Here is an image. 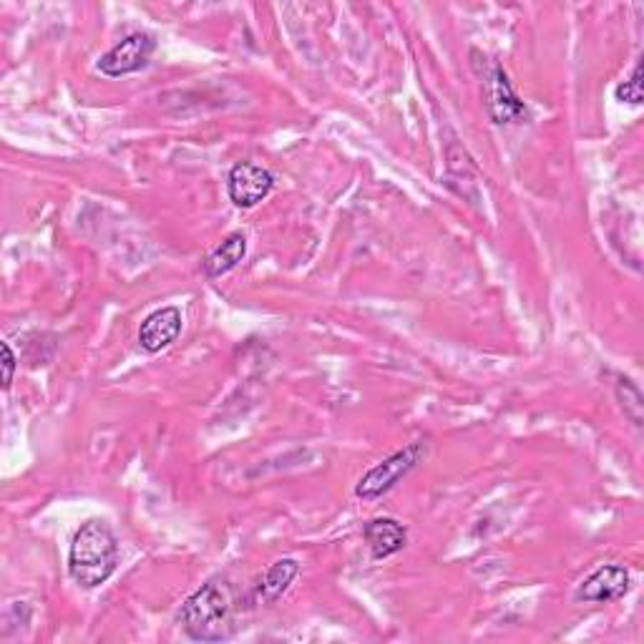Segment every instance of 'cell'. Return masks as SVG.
<instances>
[{
	"mask_svg": "<svg viewBox=\"0 0 644 644\" xmlns=\"http://www.w3.org/2000/svg\"><path fill=\"white\" fill-rule=\"evenodd\" d=\"M614 96L617 101L630 103V106H640L644 99V89H642V61L634 66V71L627 81H622L617 89H614Z\"/></svg>",
	"mask_w": 644,
	"mask_h": 644,
	"instance_id": "4fadbf2b",
	"label": "cell"
},
{
	"mask_svg": "<svg viewBox=\"0 0 644 644\" xmlns=\"http://www.w3.org/2000/svg\"><path fill=\"white\" fill-rule=\"evenodd\" d=\"M474 59V69L480 79V93H484L488 119L498 127H508V123H518L526 119V106L514 91L508 73L494 59H488L480 51L470 53Z\"/></svg>",
	"mask_w": 644,
	"mask_h": 644,
	"instance_id": "3957f363",
	"label": "cell"
},
{
	"mask_svg": "<svg viewBox=\"0 0 644 644\" xmlns=\"http://www.w3.org/2000/svg\"><path fill=\"white\" fill-rule=\"evenodd\" d=\"M245 257H247V237L242 232L229 235L225 242L207 257L205 275L209 280H217V277L232 273Z\"/></svg>",
	"mask_w": 644,
	"mask_h": 644,
	"instance_id": "30bf717a",
	"label": "cell"
},
{
	"mask_svg": "<svg viewBox=\"0 0 644 644\" xmlns=\"http://www.w3.org/2000/svg\"><path fill=\"white\" fill-rule=\"evenodd\" d=\"M617 398H620L622 408H624V416H627L634 423V426H642V408H644L642 393L630 378H620Z\"/></svg>",
	"mask_w": 644,
	"mask_h": 644,
	"instance_id": "7c38bea8",
	"label": "cell"
},
{
	"mask_svg": "<svg viewBox=\"0 0 644 644\" xmlns=\"http://www.w3.org/2000/svg\"><path fill=\"white\" fill-rule=\"evenodd\" d=\"M119 566V539L103 518H89L73 534L69 549V574L81 589L106 584Z\"/></svg>",
	"mask_w": 644,
	"mask_h": 644,
	"instance_id": "7a4b0ae2",
	"label": "cell"
},
{
	"mask_svg": "<svg viewBox=\"0 0 644 644\" xmlns=\"http://www.w3.org/2000/svg\"><path fill=\"white\" fill-rule=\"evenodd\" d=\"M157 51V41L149 33H131L119 41L111 51H106L99 61V71L109 79H121V76L137 73Z\"/></svg>",
	"mask_w": 644,
	"mask_h": 644,
	"instance_id": "5b68a950",
	"label": "cell"
},
{
	"mask_svg": "<svg viewBox=\"0 0 644 644\" xmlns=\"http://www.w3.org/2000/svg\"><path fill=\"white\" fill-rule=\"evenodd\" d=\"M297 574H300V564H297L295 559L275 562L257 584V600L267 604L277 602L287 589H290V584L295 582Z\"/></svg>",
	"mask_w": 644,
	"mask_h": 644,
	"instance_id": "8fae6325",
	"label": "cell"
},
{
	"mask_svg": "<svg viewBox=\"0 0 644 644\" xmlns=\"http://www.w3.org/2000/svg\"><path fill=\"white\" fill-rule=\"evenodd\" d=\"M426 448L428 446L423 444V440H413V444H408L403 450H396V454L388 456L386 460H380L378 466H373L368 474L358 480L355 496L363 498V502H375V498L388 494L400 478H406L410 470L426 458Z\"/></svg>",
	"mask_w": 644,
	"mask_h": 644,
	"instance_id": "277c9868",
	"label": "cell"
},
{
	"mask_svg": "<svg viewBox=\"0 0 644 644\" xmlns=\"http://www.w3.org/2000/svg\"><path fill=\"white\" fill-rule=\"evenodd\" d=\"M275 187V177L265 167H257L252 161L235 165L227 177V191L232 205L239 209H252L259 201L270 197Z\"/></svg>",
	"mask_w": 644,
	"mask_h": 644,
	"instance_id": "8992f818",
	"label": "cell"
},
{
	"mask_svg": "<svg viewBox=\"0 0 644 644\" xmlns=\"http://www.w3.org/2000/svg\"><path fill=\"white\" fill-rule=\"evenodd\" d=\"M0 353H3V390L13 386V373H16V355L11 350V345L3 343L0 345Z\"/></svg>",
	"mask_w": 644,
	"mask_h": 644,
	"instance_id": "5bb4252c",
	"label": "cell"
},
{
	"mask_svg": "<svg viewBox=\"0 0 644 644\" xmlns=\"http://www.w3.org/2000/svg\"><path fill=\"white\" fill-rule=\"evenodd\" d=\"M181 313L179 307H161L153 310L139 328V345L147 353H161L179 338Z\"/></svg>",
	"mask_w": 644,
	"mask_h": 644,
	"instance_id": "ba28073f",
	"label": "cell"
},
{
	"mask_svg": "<svg viewBox=\"0 0 644 644\" xmlns=\"http://www.w3.org/2000/svg\"><path fill=\"white\" fill-rule=\"evenodd\" d=\"M630 572L620 564L600 566L597 572L586 576L576 589V602H589V604H607L617 602L624 594L630 592Z\"/></svg>",
	"mask_w": 644,
	"mask_h": 644,
	"instance_id": "52a82bcc",
	"label": "cell"
},
{
	"mask_svg": "<svg viewBox=\"0 0 644 644\" xmlns=\"http://www.w3.org/2000/svg\"><path fill=\"white\" fill-rule=\"evenodd\" d=\"M365 542L370 546L373 559H388V556L403 552V546L408 544V532L406 526L398 524L396 518L380 516V518H370L368 524L363 528Z\"/></svg>",
	"mask_w": 644,
	"mask_h": 644,
	"instance_id": "9c48e42d",
	"label": "cell"
},
{
	"mask_svg": "<svg viewBox=\"0 0 644 644\" xmlns=\"http://www.w3.org/2000/svg\"><path fill=\"white\" fill-rule=\"evenodd\" d=\"M237 597L235 586L222 576L201 584L191 597L181 604L179 624L187 637L195 642H222L237 630L235 624Z\"/></svg>",
	"mask_w": 644,
	"mask_h": 644,
	"instance_id": "6da1fadb",
	"label": "cell"
}]
</instances>
